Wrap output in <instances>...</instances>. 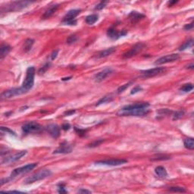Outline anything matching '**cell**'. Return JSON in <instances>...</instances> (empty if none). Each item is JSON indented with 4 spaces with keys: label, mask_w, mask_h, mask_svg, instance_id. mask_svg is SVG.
<instances>
[{
    "label": "cell",
    "mask_w": 194,
    "mask_h": 194,
    "mask_svg": "<svg viewBox=\"0 0 194 194\" xmlns=\"http://www.w3.org/2000/svg\"><path fill=\"white\" fill-rule=\"evenodd\" d=\"M150 105L148 103H137L125 105L120 109L117 115L120 116H144L149 111Z\"/></svg>",
    "instance_id": "obj_1"
},
{
    "label": "cell",
    "mask_w": 194,
    "mask_h": 194,
    "mask_svg": "<svg viewBox=\"0 0 194 194\" xmlns=\"http://www.w3.org/2000/svg\"><path fill=\"white\" fill-rule=\"evenodd\" d=\"M35 72H36V70H35L34 67H29L27 69V71H26V77L24 81H23V85L21 87L23 90H25L27 92L28 90H30L34 87V84Z\"/></svg>",
    "instance_id": "obj_2"
},
{
    "label": "cell",
    "mask_w": 194,
    "mask_h": 194,
    "mask_svg": "<svg viewBox=\"0 0 194 194\" xmlns=\"http://www.w3.org/2000/svg\"><path fill=\"white\" fill-rule=\"evenodd\" d=\"M51 174L52 173L50 171V170H48V169L40 170L38 172L35 173L33 175H31L30 177H28L25 180L24 183L25 184H30V183H34L36 181H41V180L45 179L46 177H49L51 175Z\"/></svg>",
    "instance_id": "obj_3"
},
{
    "label": "cell",
    "mask_w": 194,
    "mask_h": 194,
    "mask_svg": "<svg viewBox=\"0 0 194 194\" xmlns=\"http://www.w3.org/2000/svg\"><path fill=\"white\" fill-rule=\"evenodd\" d=\"M80 12H81L80 9H72L68 11L64 17L62 23L66 25H76L77 21L75 20V17L79 15Z\"/></svg>",
    "instance_id": "obj_4"
},
{
    "label": "cell",
    "mask_w": 194,
    "mask_h": 194,
    "mask_svg": "<svg viewBox=\"0 0 194 194\" xmlns=\"http://www.w3.org/2000/svg\"><path fill=\"white\" fill-rule=\"evenodd\" d=\"M36 166H37L36 163H32V164H27L25 166H22L20 167V168H15L11 173L10 177H11V179H13L14 177H17V176L23 175V174H27V173L30 172V171H32L33 169L35 168Z\"/></svg>",
    "instance_id": "obj_5"
},
{
    "label": "cell",
    "mask_w": 194,
    "mask_h": 194,
    "mask_svg": "<svg viewBox=\"0 0 194 194\" xmlns=\"http://www.w3.org/2000/svg\"><path fill=\"white\" fill-rule=\"evenodd\" d=\"M31 4V2L29 1H16V2H12L7 5L5 11H19L21 9H24L28 6V5Z\"/></svg>",
    "instance_id": "obj_6"
},
{
    "label": "cell",
    "mask_w": 194,
    "mask_h": 194,
    "mask_svg": "<svg viewBox=\"0 0 194 194\" xmlns=\"http://www.w3.org/2000/svg\"><path fill=\"white\" fill-rule=\"evenodd\" d=\"M41 130H42V126L35 122H27L22 126V130L24 134L38 133L41 131Z\"/></svg>",
    "instance_id": "obj_7"
},
{
    "label": "cell",
    "mask_w": 194,
    "mask_h": 194,
    "mask_svg": "<svg viewBox=\"0 0 194 194\" xmlns=\"http://www.w3.org/2000/svg\"><path fill=\"white\" fill-rule=\"evenodd\" d=\"M25 93H27V91L25 90H23L22 87L12 88V89L3 92L1 95V97H2V99H10L14 97V96Z\"/></svg>",
    "instance_id": "obj_8"
},
{
    "label": "cell",
    "mask_w": 194,
    "mask_h": 194,
    "mask_svg": "<svg viewBox=\"0 0 194 194\" xmlns=\"http://www.w3.org/2000/svg\"><path fill=\"white\" fill-rule=\"evenodd\" d=\"M146 46V44L143 43H137L136 45L134 46V47H132L131 49L129 50L128 52H127L126 53H124L123 55V58H130L133 57V56H136L137 54H138L139 52H140L143 49H144V47Z\"/></svg>",
    "instance_id": "obj_9"
},
{
    "label": "cell",
    "mask_w": 194,
    "mask_h": 194,
    "mask_svg": "<svg viewBox=\"0 0 194 194\" xmlns=\"http://www.w3.org/2000/svg\"><path fill=\"white\" fill-rule=\"evenodd\" d=\"M128 162V160L126 159H106V160H99L95 162V164H102V165H108V166H117L121 164H124Z\"/></svg>",
    "instance_id": "obj_10"
},
{
    "label": "cell",
    "mask_w": 194,
    "mask_h": 194,
    "mask_svg": "<svg viewBox=\"0 0 194 194\" xmlns=\"http://www.w3.org/2000/svg\"><path fill=\"white\" fill-rule=\"evenodd\" d=\"M179 58L180 56L178 54H171V55H168V56L159 58L158 59L156 60L154 64L156 65H160V64H166V63H169V62H175V61H177Z\"/></svg>",
    "instance_id": "obj_11"
},
{
    "label": "cell",
    "mask_w": 194,
    "mask_h": 194,
    "mask_svg": "<svg viewBox=\"0 0 194 194\" xmlns=\"http://www.w3.org/2000/svg\"><path fill=\"white\" fill-rule=\"evenodd\" d=\"M166 69L164 68H162V67H157V68H155L152 69H149V70H146L141 71V75L143 77H155L156 75H158L160 74H162L164 71H165Z\"/></svg>",
    "instance_id": "obj_12"
},
{
    "label": "cell",
    "mask_w": 194,
    "mask_h": 194,
    "mask_svg": "<svg viewBox=\"0 0 194 194\" xmlns=\"http://www.w3.org/2000/svg\"><path fill=\"white\" fill-rule=\"evenodd\" d=\"M73 146L71 144H70L69 143L64 141L63 143H62L60 144V146L56 150H54L53 153L54 154H67L70 153L71 152V151L73 150Z\"/></svg>",
    "instance_id": "obj_13"
},
{
    "label": "cell",
    "mask_w": 194,
    "mask_h": 194,
    "mask_svg": "<svg viewBox=\"0 0 194 194\" xmlns=\"http://www.w3.org/2000/svg\"><path fill=\"white\" fill-rule=\"evenodd\" d=\"M127 34H128L127 30H122L121 31H117V30H115V28H109L108 31H107V36H109L110 39H111V40H118L119 38Z\"/></svg>",
    "instance_id": "obj_14"
},
{
    "label": "cell",
    "mask_w": 194,
    "mask_h": 194,
    "mask_svg": "<svg viewBox=\"0 0 194 194\" xmlns=\"http://www.w3.org/2000/svg\"><path fill=\"white\" fill-rule=\"evenodd\" d=\"M26 154H27V151H26V150H22V151L17 152L14 154V155L6 156L5 158H3L2 161V164H4V163H11V162H16V161L19 160L21 158H22L23 156H25Z\"/></svg>",
    "instance_id": "obj_15"
},
{
    "label": "cell",
    "mask_w": 194,
    "mask_h": 194,
    "mask_svg": "<svg viewBox=\"0 0 194 194\" xmlns=\"http://www.w3.org/2000/svg\"><path fill=\"white\" fill-rule=\"evenodd\" d=\"M46 129L47 132L55 139L58 138L61 134V130H60L59 126L56 124H49L46 128Z\"/></svg>",
    "instance_id": "obj_16"
},
{
    "label": "cell",
    "mask_w": 194,
    "mask_h": 194,
    "mask_svg": "<svg viewBox=\"0 0 194 194\" xmlns=\"http://www.w3.org/2000/svg\"><path fill=\"white\" fill-rule=\"evenodd\" d=\"M113 73V70L111 68H106L104 69L103 70L100 71V72L97 73L96 75H95V80L97 82H101L103 81V80H105L106 78L108 76H109L110 75H111Z\"/></svg>",
    "instance_id": "obj_17"
},
{
    "label": "cell",
    "mask_w": 194,
    "mask_h": 194,
    "mask_svg": "<svg viewBox=\"0 0 194 194\" xmlns=\"http://www.w3.org/2000/svg\"><path fill=\"white\" fill-rule=\"evenodd\" d=\"M59 8V5H52L51 6L49 7V9H47L46 11L44 12L43 15V19H47V18H49L52 16V15H53L54 13L56 12V11L58 10V9Z\"/></svg>",
    "instance_id": "obj_18"
},
{
    "label": "cell",
    "mask_w": 194,
    "mask_h": 194,
    "mask_svg": "<svg viewBox=\"0 0 194 194\" xmlns=\"http://www.w3.org/2000/svg\"><path fill=\"white\" fill-rule=\"evenodd\" d=\"M145 17L143 14L141 13H139L137 11H131V12L128 15V17L129 19L132 23H136V22L139 21L140 20H141L142 18Z\"/></svg>",
    "instance_id": "obj_19"
},
{
    "label": "cell",
    "mask_w": 194,
    "mask_h": 194,
    "mask_svg": "<svg viewBox=\"0 0 194 194\" xmlns=\"http://www.w3.org/2000/svg\"><path fill=\"white\" fill-rule=\"evenodd\" d=\"M115 51V47H111V48H108L106 49H104L103 51L99 52L98 54H97V56L96 57L98 58H104L106 57V56H110L111 54H112Z\"/></svg>",
    "instance_id": "obj_20"
},
{
    "label": "cell",
    "mask_w": 194,
    "mask_h": 194,
    "mask_svg": "<svg viewBox=\"0 0 194 194\" xmlns=\"http://www.w3.org/2000/svg\"><path fill=\"white\" fill-rule=\"evenodd\" d=\"M155 173L160 178H165L168 176V172H167L166 169L163 166L156 167L155 169Z\"/></svg>",
    "instance_id": "obj_21"
},
{
    "label": "cell",
    "mask_w": 194,
    "mask_h": 194,
    "mask_svg": "<svg viewBox=\"0 0 194 194\" xmlns=\"http://www.w3.org/2000/svg\"><path fill=\"white\" fill-rule=\"evenodd\" d=\"M11 46L8 44H3L1 46L0 49V58L3 59L5 56L9 53V52L11 51Z\"/></svg>",
    "instance_id": "obj_22"
},
{
    "label": "cell",
    "mask_w": 194,
    "mask_h": 194,
    "mask_svg": "<svg viewBox=\"0 0 194 194\" xmlns=\"http://www.w3.org/2000/svg\"><path fill=\"white\" fill-rule=\"evenodd\" d=\"M98 18L99 15H96V14L90 15L86 17V23L90 24V25H92V24H93V23H95L98 21Z\"/></svg>",
    "instance_id": "obj_23"
},
{
    "label": "cell",
    "mask_w": 194,
    "mask_h": 194,
    "mask_svg": "<svg viewBox=\"0 0 194 194\" xmlns=\"http://www.w3.org/2000/svg\"><path fill=\"white\" fill-rule=\"evenodd\" d=\"M183 144L187 149H194V140L193 138H187L183 141Z\"/></svg>",
    "instance_id": "obj_24"
},
{
    "label": "cell",
    "mask_w": 194,
    "mask_h": 194,
    "mask_svg": "<svg viewBox=\"0 0 194 194\" xmlns=\"http://www.w3.org/2000/svg\"><path fill=\"white\" fill-rule=\"evenodd\" d=\"M113 100V97L111 96H105L103 98H101L96 103V106H98V105H100L103 104V103H110L111 101Z\"/></svg>",
    "instance_id": "obj_25"
},
{
    "label": "cell",
    "mask_w": 194,
    "mask_h": 194,
    "mask_svg": "<svg viewBox=\"0 0 194 194\" xmlns=\"http://www.w3.org/2000/svg\"><path fill=\"white\" fill-rule=\"evenodd\" d=\"M34 43V40H32V39H28L27 40L25 41L24 43V45H23V49L25 52L30 51L31 48H32L33 45Z\"/></svg>",
    "instance_id": "obj_26"
},
{
    "label": "cell",
    "mask_w": 194,
    "mask_h": 194,
    "mask_svg": "<svg viewBox=\"0 0 194 194\" xmlns=\"http://www.w3.org/2000/svg\"><path fill=\"white\" fill-rule=\"evenodd\" d=\"M193 45V39H190L189 40L186 41L183 45H181L180 46L179 50L180 51H183V50H185V49H188V48H190V47H192Z\"/></svg>",
    "instance_id": "obj_27"
},
{
    "label": "cell",
    "mask_w": 194,
    "mask_h": 194,
    "mask_svg": "<svg viewBox=\"0 0 194 194\" xmlns=\"http://www.w3.org/2000/svg\"><path fill=\"white\" fill-rule=\"evenodd\" d=\"M193 85L192 83H186L180 88V90L184 92V93H188V92L193 90Z\"/></svg>",
    "instance_id": "obj_28"
},
{
    "label": "cell",
    "mask_w": 194,
    "mask_h": 194,
    "mask_svg": "<svg viewBox=\"0 0 194 194\" xmlns=\"http://www.w3.org/2000/svg\"><path fill=\"white\" fill-rule=\"evenodd\" d=\"M169 191L174 193H185L186 190L183 187H171L168 188Z\"/></svg>",
    "instance_id": "obj_29"
},
{
    "label": "cell",
    "mask_w": 194,
    "mask_h": 194,
    "mask_svg": "<svg viewBox=\"0 0 194 194\" xmlns=\"http://www.w3.org/2000/svg\"><path fill=\"white\" fill-rule=\"evenodd\" d=\"M132 83H133L132 81H130V82H129V83H125V84H124V85H122V87H120L117 90V93H122V92H124V90H125L127 88L129 87L130 86V84H132Z\"/></svg>",
    "instance_id": "obj_30"
},
{
    "label": "cell",
    "mask_w": 194,
    "mask_h": 194,
    "mask_svg": "<svg viewBox=\"0 0 194 194\" xmlns=\"http://www.w3.org/2000/svg\"><path fill=\"white\" fill-rule=\"evenodd\" d=\"M184 115V111H177L173 115V120H177L181 118Z\"/></svg>",
    "instance_id": "obj_31"
},
{
    "label": "cell",
    "mask_w": 194,
    "mask_h": 194,
    "mask_svg": "<svg viewBox=\"0 0 194 194\" xmlns=\"http://www.w3.org/2000/svg\"><path fill=\"white\" fill-rule=\"evenodd\" d=\"M49 66H50V63H49V62L46 63V64H45V65H43V67H42V68L39 70V71H38L39 75H43V74H44V73H45L46 71V70L49 68Z\"/></svg>",
    "instance_id": "obj_32"
},
{
    "label": "cell",
    "mask_w": 194,
    "mask_h": 194,
    "mask_svg": "<svg viewBox=\"0 0 194 194\" xmlns=\"http://www.w3.org/2000/svg\"><path fill=\"white\" fill-rule=\"evenodd\" d=\"M1 132L6 133V134H9L15 135V136H16L15 133L14 132L13 130H11V129H9V128H5V127H1Z\"/></svg>",
    "instance_id": "obj_33"
},
{
    "label": "cell",
    "mask_w": 194,
    "mask_h": 194,
    "mask_svg": "<svg viewBox=\"0 0 194 194\" xmlns=\"http://www.w3.org/2000/svg\"><path fill=\"white\" fill-rule=\"evenodd\" d=\"M77 40V37L75 35H71V36H68V38L67 39V43L68 44H72V43H75Z\"/></svg>",
    "instance_id": "obj_34"
},
{
    "label": "cell",
    "mask_w": 194,
    "mask_h": 194,
    "mask_svg": "<svg viewBox=\"0 0 194 194\" xmlns=\"http://www.w3.org/2000/svg\"><path fill=\"white\" fill-rule=\"evenodd\" d=\"M108 3L107 1H102L99 3L96 7H95V9L96 10H101V9H103V8H105V6L106 5V4Z\"/></svg>",
    "instance_id": "obj_35"
},
{
    "label": "cell",
    "mask_w": 194,
    "mask_h": 194,
    "mask_svg": "<svg viewBox=\"0 0 194 194\" xmlns=\"http://www.w3.org/2000/svg\"><path fill=\"white\" fill-rule=\"evenodd\" d=\"M58 193H68V191L64 188V183H59L58 185Z\"/></svg>",
    "instance_id": "obj_36"
},
{
    "label": "cell",
    "mask_w": 194,
    "mask_h": 194,
    "mask_svg": "<svg viewBox=\"0 0 194 194\" xmlns=\"http://www.w3.org/2000/svg\"><path fill=\"white\" fill-rule=\"evenodd\" d=\"M103 141H104L103 140H98L94 141L93 143H92L91 144L89 145V146H90V147H95V146H98L99 144H101V143H103Z\"/></svg>",
    "instance_id": "obj_37"
},
{
    "label": "cell",
    "mask_w": 194,
    "mask_h": 194,
    "mask_svg": "<svg viewBox=\"0 0 194 194\" xmlns=\"http://www.w3.org/2000/svg\"><path fill=\"white\" fill-rule=\"evenodd\" d=\"M142 90H143V89H142V87H141L140 86H137V87H135L134 89H132V90L130 92V94L137 93L140 92Z\"/></svg>",
    "instance_id": "obj_38"
},
{
    "label": "cell",
    "mask_w": 194,
    "mask_h": 194,
    "mask_svg": "<svg viewBox=\"0 0 194 194\" xmlns=\"http://www.w3.org/2000/svg\"><path fill=\"white\" fill-rule=\"evenodd\" d=\"M75 131L79 135H83V136H84L86 134V130H82V129H78L77 128H75Z\"/></svg>",
    "instance_id": "obj_39"
},
{
    "label": "cell",
    "mask_w": 194,
    "mask_h": 194,
    "mask_svg": "<svg viewBox=\"0 0 194 194\" xmlns=\"http://www.w3.org/2000/svg\"><path fill=\"white\" fill-rule=\"evenodd\" d=\"M193 28V22L190 23H188V24H186L184 26V30H192Z\"/></svg>",
    "instance_id": "obj_40"
},
{
    "label": "cell",
    "mask_w": 194,
    "mask_h": 194,
    "mask_svg": "<svg viewBox=\"0 0 194 194\" xmlns=\"http://www.w3.org/2000/svg\"><path fill=\"white\" fill-rule=\"evenodd\" d=\"M58 49H56V50H54L53 52H52V53L51 55V59L52 60H54L55 58H56V57H57L58 56Z\"/></svg>",
    "instance_id": "obj_41"
},
{
    "label": "cell",
    "mask_w": 194,
    "mask_h": 194,
    "mask_svg": "<svg viewBox=\"0 0 194 194\" xmlns=\"http://www.w3.org/2000/svg\"><path fill=\"white\" fill-rule=\"evenodd\" d=\"M62 128L64 130H68L70 128V125L68 124V123H64V124H62Z\"/></svg>",
    "instance_id": "obj_42"
},
{
    "label": "cell",
    "mask_w": 194,
    "mask_h": 194,
    "mask_svg": "<svg viewBox=\"0 0 194 194\" xmlns=\"http://www.w3.org/2000/svg\"><path fill=\"white\" fill-rule=\"evenodd\" d=\"M78 193H91V191L87 190H84V189H81V190H78Z\"/></svg>",
    "instance_id": "obj_43"
},
{
    "label": "cell",
    "mask_w": 194,
    "mask_h": 194,
    "mask_svg": "<svg viewBox=\"0 0 194 194\" xmlns=\"http://www.w3.org/2000/svg\"><path fill=\"white\" fill-rule=\"evenodd\" d=\"M74 113H75V110H70V111H68L66 112H64V115H67V116H69V115H73Z\"/></svg>",
    "instance_id": "obj_44"
},
{
    "label": "cell",
    "mask_w": 194,
    "mask_h": 194,
    "mask_svg": "<svg viewBox=\"0 0 194 194\" xmlns=\"http://www.w3.org/2000/svg\"><path fill=\"white\" fill-rule=\"evenodd\" d=\"M177 1H173V2H169V5L170 6H172L173 4H175V3H177Z\"/></svg>",
    "instance_id": "obj_45"
},
{
    "label": "cell",
    "mask_w": 194,
    "mask_h": 194,
    "mask_svg": "<svg viewBox=\"0 0 194 194\" xmlns=\"http://www.w3.org/2000/svg\"><path fill=\"white\" fill-rule=\"evenodd\" d=\"M7 193H22L21 191H17V190H12V191H7Z\"/></svg>",
    "instance_id": "obj_46"
},
{
    "label": "cell",
    "mask_w": 194,
    "mask_h": 194,
    "mask_svg": "<svg viewBox=\"0 0 194 194\" xmlns=\"http://www.w3.org/2000/svg\"><path fill=\"white\" fill-rule=\"evenodd\" d=\"M193 64H191L190 65H189V66H187V68H190V69H193Z\"/></svg>",
    "instance_id": "obj_47"
},
{
    "label": "cell",
    "mask_w": 194,
    "mask_h": 194,
    "mask_svg": "<svg viewBox=\"0 0 194 194\" xmlns=\"http://www.w3.org/2000/svg\"><path fill=\"white\" fill-rule=\"evenodd\" d=\"M70 78H71V77H67V78H62V81H68V80H70Z\"/></svg>",
    "instance_id": "obj_48"
}]
</instances>
